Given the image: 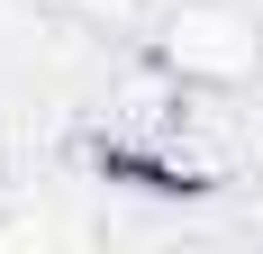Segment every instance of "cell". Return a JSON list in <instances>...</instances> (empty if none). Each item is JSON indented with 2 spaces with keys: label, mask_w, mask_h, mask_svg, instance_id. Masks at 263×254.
Instances as JSON below:
<instances>
[{
  "label": "cell",
  "mask_w": 263,
  "mask_h": 254,
  "mask_svg": "<svg viewBox=\"0 0 263 254\" xmlns=\"http://www.w3.org/2000/svg\"><path fill=\"white\" fill-rule=\"evenodd\" d=\"M155 55L191 82V91H236V82L263 73V27L236 19V9H218V0H191V9L163 19Z\"/></svg>",
  "instance_id": "obj_1"
}]
</instances>
